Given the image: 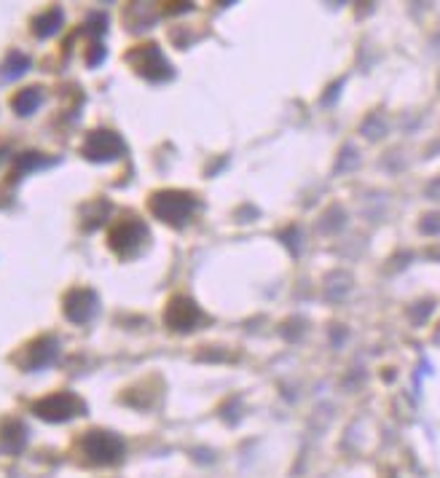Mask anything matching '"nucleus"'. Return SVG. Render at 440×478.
<instances>
[{
	"mask_svg": "<svg viewBox=\"0 0 440 478\" xmlns=\"http://www.w3.org/2000/svg\"><path fill=\"white\" fill-rule=\"evenodd\" d=\"M81 454L94 465H116L124 457V441L105 430H91L81 441Z\"/></svg>",
	"mask_w": 440,
	"mask_h": 478,
	"instance_id": "obj_1",
	"label": "nucleus"
},
{
	"mask_svg": "<svg viewBox=\"0 0 440 478\" xmlns=\"http://www.w3.org/2000/svg\"><path fill=\"white\" fill-rule=\"evenodd\" d=\"M194 207H196L194 196H188L183 191H164V194H156L151 201V210L156 218L172 223V226H183L191 218Z\"/></svg>",
	"mask_w": 440,
	"mask_h": 478,
	"instance_id": "obj_2",
	"label": "nucleus"
},
{
	"mask_svg": "<svg viewBox=\"0 0 440 478\" xmlns=\"http://www.w3.org/2000/svg\"><path fill=\"white\" fill-rule=\"evenodd\" d=\"M33 412L46 422H67L76 414L84 412V403L78 401L73 392H56V395H49V398L35 403Z\"/></svg>",
	"mask_w": 440,
	"mask_h": 478,
	"instance_id": "obj_3",
	"label": "nucleus"
},
{
	"mask_svg": "<svg viewBox=\"0 0 440 478\" xmlns=\"http://www.w3.org/2000/svg\"><path fill=\"white\" fill-rule=\"evenodd\" d=\"M84 154L91 159V161H113L124 154V143L119 134L113 132H94L89 134L86 145H84Z\"/></svg>",
	"mask_w": 440,
	"mask_h": 478,
	"instance_id": "obj_4",
	"label": "nucleus"
},
{
	"mask_svg": "<svg viewBox=\"0 0 440 478\" xmlns=\"http://www.w3.org/2000/svg\"><path fill=\"white\" fill-rule=\"evenodd\" d=\"M145 239H148V231H145L143 223L137 221H129V223H119L113 234H110V245L116 253H121V256H129L134 250H140Z\"/></svg>",
	"mask_w": 440,
	"mask_h": 478,
	"instance_id": "obj_5",
	"label": "nucleus"
},
{
	"mask_svg": "<svg viewBox=\"0 0 440 478\" xmlns=\"http://www.w3.org/2000/svg\"><path fill=\"white\" fill-rule=\"evenodd\" d=\"M94 312H97V293L94 290H73L65 299V314L73 323H89L94 317Z\"/></svg>",
	"mask_w": 440,
	"mask_h": 478,
	"instance_id": "obj_6",
	"label": "nucleus"
},
{
	"mask_svg": "<svg viewBox=\"0 0 440 478\" xmlns=\"http://www.w3.org/2000/svg\"><path fill=\"white\" fill-rule=\"evenodd\" d=\"M199 317H201V312L194 301L188 299H175L164 312V320L169 328H175V331H188V328H194L199 323Z\"/></svg>",
	"mask_w": 440,
	"mask_h": 478,
	"instance_id": "obj_7",
	"label": "nucleus"
},
{
	"mask_svg": "<svg viewBox=\"0 0 440 478\" xmlns=\"http://www.w3.org/2000/svg\"><path fill=\"white\" fill-rule=\"evenodd\" d=\"M132 62L137 65V70L143 73L145 78H166L172 67L166 65V59L161 56V51L156 46H148V49H137V54L132 56Z\"/></svg>",
	"mask_w": 440,
	"mask_h": 478,
	"instance_id": "obj_8",
	"label": "nucleus"
},
{
	"mask_svg": "<svg viewBox=\"0 0 440 478\" xmlns=\"http://www.w3.org/2000/svg\"><path fill=\"white\" fill-rule=\"evenodd\" d=\"M27 444V427L22 422H9L3 430H0V446L3 452H11V454H19Z\"/></svg>",
	"mask_w": 440,
	"mask_h": 478,
	"instance_id": "obj_9",
	"label": "nucleus"
},
{
	"mask_svg": "<svg viewBox=\"0 0 440 478\" xmlns=\"http://www.w3.org/2000/svg\"><path fill=\"white\" fill-rule=\"evenodd\" d=\"M41 100H44V97H41V89H24L14 97L11 108L19 113V116H33V113L38 111Z\"/></svg>",
	"mask_w": 440,
	"mask_h": 478,
	"instance_id": "obj_10",
	"label": "nucleus"
},
{
	"mask_svg": "<svg viewBox=\"0 0 440 478\" xmlns=\"http://www.w3.org/2000/svg\"><path fill=\"white\" fill-rule=\"evenodd\" d=\"M54 357H56V342L54 339H41L38 344H33V352H30V366L44 368V366H49Z\"/></svg>",
	"mask_w": 440,
	"mask_h": 478,
	"instance_id": "obj_11",
	"label": "nucleus"
},
{
	"mask_svg": "<svg viewBox=\"0 0 440 478\" xmlns=\"http://www.w3.org/2000/svg\"><path fill=\"white\" fill-rule=\"evenodd\" d=\"M62 11L59 9H51V11H46V14H41L38 19H35V33L41 35V38H49V35H54L59 27H62Z\"/></svg>",
	"mask_w": 440,
	"mask_h": 478,
	"instance_id": "obj_12",
	"label": "nucleus"
},
{
	"mask_svg": "<svg viewBox=\"0 0 440 478\" xmlns=\"http://www.w3.org/2000/svg\"><path fill=\"white\" fill-rule=\"evenodd\" d=\"M30 56L27 54H19V51H14L9 59H6V65H3V81H9V78H19V76H24L27 70H30Z\"/></svg>",
	"mask_w": 440,
	"mask_h": 478,
	"instance_id": "obj_13",
	"label": "nucleus"
},
{
	"mask_svg": "<svg viewBox=\"0 0 440 478\" xmlns=\"http://www.w3.org/2000/svg\"><path fill=\"white\" fill-rule=\"evenodd\" d=\"M38 159H41V156H35V154H27V156H22V159H19V161H16V167H19V169H30V167H38V164H41V161H38Z\"/></svg>",
	"mask_w": 440,
	"mask_h": 478,
	"instance_id": "obj_14",
	"label": "nucleus"
},
{
	"mask_svg": "<svg viewBox=\"0 0 440 478\" xmlns=\"http://www.w3.org/2000/svg\"><path fill=\"white\" fill-rule=\"evenodd\" d=\"M102 59H105V49H102V46H94V49H91V54H89V67L99 65Z\"/></svg>",
	"mask_w": 440,
	"mask_h": 478,
	"instance_id": "obj_15",
	"label": "nucleus"
}]
</instances>
